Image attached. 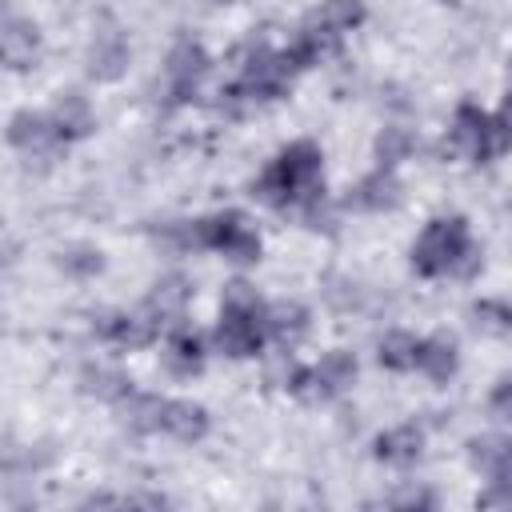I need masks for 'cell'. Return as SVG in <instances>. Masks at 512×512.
I'll list each match as a JSON object with an SVG mask.
<instances>
[{
  "label": "cell",
  "mask_w": 512,
  "mask_h": 512,
  "mask_svg": "<svg viewBox=\"0 0 512 512\" xmlns=\"http://www.w3.org/2000/svg\"><path fill=\"white\" fill-rule=\"evenodd\" d=\"M252 196L268 208H304L324 196V148L316 140L284 144L252 180Z\"/></svg>",
  "instance_id": "obj_1"
},
{
  "label": "cell",
  "mask_w": 512,
  "mask_h": 512,
  "mask_svg": "<svg viewBox=\"0 0 512 512\" xmlns=\"http://www.w3.org/2000/svg\"><path fill=\"white\" fill-rule=\"evenodd\" d=\"M412 272L424 280H440V276H472L480 268V244L472 240V228L460 212L448 216H432L412 248H408Z\"/></svg>",
  "instance_id": "obj_2"
},
{
  "label": "cell",
  "mask_w": 512,
  "mask_h": 512,
  "mask_svg": "<svg viewBox=\"0 0 512 512\" xmlns=\"http://www.w3.org/2000/svg\"><path fill=\"white\" fill-rule=\"evenodd\" d=\"M268 300L248 284L232 280L220 292V316L212 328V348L228 360H256L268 348Z\"/></svg>",
  "instance_id": "obj_3"
},
{
  "label": "cell",
  "mask_w": 512,
  "mask_h": 512,
  "mask_svg": "<svg viewBox=\"0 0 512 512\" xmlns=\"http://www.w3.org/2000/svg\"><path fill=\"white\" fill-rule=\"evenodd\" d=\"M188 244L208 248V252H220L232 264H256L260 252H264V240H260L256 224L240 208H224V212H212V216L192 220L188 224Z\"/></svg>",
  "instance_id": "obj_4"
},
{
  "label": "cell",
  "mask_w": 512,
  "mask_h": 512,
  "mask_svg": "<svg viewBox=\"0 0 512 512\" xmlns=\"http://www.w3.org/2000/svg\"><path fill=\"white\" fill-rule=\"evenodd\" d=\"M356 356L348 348H332L324 352L316 364H304V380H300V392L304 400H316V404H328V400H340L352 384H356Z\"/></svg>",
  "instance_id": "obj_5"
},
{
  "label": "cell",
  "mask_w": 512,
  "mask_h": 512,
  "mask_svg": "<svg viewBox=\"0 0 512 512\" xmlns=\"http://www.w3.org/2000/svg\"><path fill=\"white\" fill-rule=\"evenodd\" d=\"M208 72H212V56H208V48H204L200 40H176L172 52H168V60H164L168 96H172L176 104L196 100V92H200V84H204Z\"/></svg>",
  "instance_id": "obj_6"
},
{
  "label": "cell",
  "mask_w": 512,
  "mask_h": 512,
  "mask_svg": "<svg viewBox=\"0 0 512 512\" xmlns=\"http://www.w3.org/2000/svg\"><path fill=\"white\" fill-rule=\"evenodd\" d=\"M96 336H100L104 344H112V348H148V344H156V340L164 336V328H160V320L140 304L136 312H104V316L96 320Z\"/></svg>",
  "instance_id": "obj_7"
},
{
  "label": "cell",
  "mask_w": 512,
  "mask_h": 512,
  "mask_svg": "<svg viewBox=\"0 0 512 512\" xmlns=\"http://www.w3.org/2000/svg\"><path fill=\"white\" fill-rule=\"evenodd\" d=\"M8 144L20 152V156H56L60 148H68L52 124L48 112H32V108H20L12 120H8Z\"/></svg>",
  "instance_id": "obj_8"
},
{
  "label": "cell",
  "mask_w": 512,
  "mask_h": 512,
  "mask_svg": "<svg viewBox=\"0 0 512 512\" xmlns=\"http://www.w3.org/2000/svg\"><path fill=\"white\" fill-rule=\"evenodd\" d=\"M204 364H208V344H204V336H200L188 320L172 324V328L164 332V368H168L172 376L188 380V376H200Z\"/></svg>",
  "instance_id": "obj_9"
},
{
  "label": "cell",
  "mask_w": 512,
  "mask_h": 512,
  "mask_svg": "<svg viewBox=\"0 0 512 512\" xmlns=\"http://www.w3.org/2000/svg\"><path fill=\"white\" fill-rule=\"evenodd\" d=\"M212 428V416L204 404L196 400H184V396H164V408H160V432L176 444H200Z\"/></svg>",
  "instance_id": "obj_10"
},
{
  "label": "cell",
  "mask_w": 512,
  "mask_h": 512,
  "mask_svg": "<svg viewBox=\"0 0 512 512\" xmlns=\"http://www.w3.org/2000/svg\"><path fill=\"white\" fill-rule=\"evenodd\" d=\"M400 196H404V188L396 180V168L376 164L368 176L356 180V188H348V208H356V212H392L400 204Z\"/></svg>",
  "instance_id": "obj_11"
},
{
  "label": "cell",
  "mask_w": 512,
  "mask_h": 512,
  "mask_svg": "<svg viewBox=\"0 0 512 512\" xmlns=\"http://www.w3.org/2000/svg\"><path fill=\"white\" fill-rule=\"evenodd\" d=\"M0 56H4V64L12 72H28L36 64V56H40V28H36V20L8 12L4 28H0Z\"/></svg>",
  "instance_id": "obj_12"
},
{
  "label": "cell",
  "mask_w": 512,
  "mask_h": 512,
  "mask_svg": "<svg viewBox=\"0 0 512 512\" xmlns=\"http://www.w3.org/2000/svg\"><path fill=\"white\" fill-rule=\"evenodd\" d=\"M484 128H488V108H480L476 100H460L456 112H452V124H448V144H452V152L480 164Z\"/></svg>",
  "instance_id": "obj_13"
},
{
  "label": "cell",
  "mask_w": 512,
  "mask_h": 512,
  "mask_svg": "<svg viewBox=\"0 0 512 512\" xmlns=\"http://www.w3.org/2000/svg\"><path fill=\"white\" fill-rule=\"evenodd\" d=\"M372 456L388 468H412L424 456V428L420 424H392L372 440Z\"/></svg>",
  "instance_id": "obj_14"
},
{
  "label": "cell",
  "mask_w": 512,
  "mask_h": 512,
  "mask_svg": "<svg viewBox=\"0 0 512 512\" xmlns=\"http://www.w3.org/2000/svg\"><path fill=\"white\" fill-rule=\"evenodd\" d=\"M188 300H192V284H188V276L168 272V276H160V280L152 284V292H148L144 308H148V312L160 320V328L168 332L172 324H180V320H184Z\"/></svg>",
  "instance_id": "obj_15"
},
{
  "label": "cell",
  "mask_w": 512,
  "mask_h": 512,
  "mask_svg": "<svg viewBox=\"0 0 512 512\" xmlns=\"http://www.w3.org/2000/svg\"><path fill=\"white\" fill-rule=\"evenodd\" d=\"M416 372L432 384H448L456 372H460V344L452 332H432V336H420V360H416Z\"/></svg>",
  "instance_id": "obj_16"
},
{
  "label": "cell",
  "mask_w": 512,
  "mask_h": 512,
  "mask_svg": "<svg viewBox=\"0 0 512 512\" xmlns=\"http://www.w3.org/2000/svg\"><path fill=\"white\" fill-rule=\"evenodd\" d=\"M48 116H52V124H56L64 144H76V140L96 132V112H92L88 96H80V92H60L56 104L48 108Z\"/></svg>",
  "instance_id": "obj_17"
},
{
  "label": "cell",
  "mask_w": 512,
  "mask_h": 512,
  "mask_svg": "<svg viewBox=\"0 0 512 512\" xmlns=\"http://www.w3.org/2000/svg\"><path fill=\"white\" fill-rule=\"evenodd\" d=\"M312 328V312L300 300H272L268 304V340L292 352Z\"/></svg>",
  "instance_id": "obj_18"
},
{
  "label": "cell",
  "mask_w": 512,
  "mask_h": 512,
  "mask_svg": "<svg viewBox=\"0 0 512 512\" xmlns=\"http://www.w3.org/2000/svg\"><path fill=\"white\" fill-rule=\"evenodd\" d=\"M416 360H420V336L408 328H392L376 344V364L388 372H416Z\"/></svg>",
  "instance_id": "obj_19"
},
{
  "label": "cell",
  "mask_w": 512,
  "mask_h": 512,
  "mask_svg": "<svg viewBox=\"0 0 512 512\" xmlns=\"http://www.w3.org/2000/svg\"><path fill=\"white\" fill-rule=\"evenodd\" d=\"M312 20L320 28H328L332 36H348L368 20V8H364V0H324Z\"/></svg>",
  "instance_id": "obj_20"
},
{
  "label": "cell",
  "mask_w": 512,
  "mask_h": 512,
  "mask_svg": "<svg viewBox=\"0 0 512 512\" xmlns=\"http://www.w3.org/2000/svg\"><path fill=\"white\" fill-rule=\"evenodd\" d=\"M80 384H84L88 396H100V400H108V404H120V400L132 392V380H128L124 372H116V368H84Z\"/></svg>",
  "instance_id": "obj_21"
},
{
  "label": "cell",
  "mask_w": 512,
  "mask_h": 512,
  "mask_svg": "<svg viewBox=\"0 0 512 512\" xmlns=\"http://www.w3.org/2000/svg\"><path fill=\"white\" fill-rule=\"evenodd\" d=\"M472 324L488 336L512 340V304L508 300H476L472 304Z\"/></svg>",
  "instance_id": "obj_22"
},
{
  "label": "cell",
  "mask_w": 512,
  "mask_h": 512,
  "mask_svg": "<svg viewBox=\"0 0 512 512\" xmlns=\"http://www.w3.org/2000/svg\"><path fill=\"white\" fill-rule=\"evenodd\" d=\"M412 148H416V136H412L408 128H400V124H392V128H384V132L376 136V164L396 168L400 160L412 156Z\"/></svg>",
  "instance_id": "obj_23"
},
{
  "label": "cell",
  "mask_w": 512,
  "mask_h": 512,
  "mask_svg": "<svg viewBox=\"0 0 512 512\" xmlns=\"http://www.w3.org/2000/svg\"><path fill=\"white\" fill-rule=\"evenodd\" d=\"M504 152H512V112L496 108V112H488V128H484V152H480V164L500 160Z\"/></svg>",
  "instance_id": "obj_24"
},
{
  "label": "cell",
  "mask_w": 512,
  "mask_h": 512,
  "mask_svg": "<svg viewBox=\"0 0 512 512\" xmlns=\"http://www.w3.org/2000/svg\"><path fill=\"white\" fill-rule=\"evenodd\" d=\"M124 60H128V48H124L120 40H100V44H92V76L112 80V76H120Z\"/></svg>",
  "instance_id": "obj_25"
},
{
  "label": "cell",
  "mask_w": 512,
  "mask_h": 512,
  "mask_svg": "<svg viewBox=\"0 0 512 512\" xmlns=\"http://www.w3.org/2000/svg\"><path fill=\"white\" fill-rule=\"evenodd\" d=\"M60 268L72 276H96L104 268V256H100V248H72L68 256H60Z\"/></svg>",
  "instance_id": "obj_26"
},
{
  "label": "cell",
  "mask_w": 512,
  "mask_h": 512,
  "mask_svg": "<svg viewBox=\"0 0 512 512\" xmlns=\"http://www.w3.org/2000/svg\"><path fill=\"white\" fill-rule=\"evenodd\" d=\"M488 412H492V420H508V424H512V372H504V376L492 384V392H488Z\"/></svg>",
  "instance_id": "obj_27"
},
{
  "label": "cell",
  "mask_w": 512,
  "mask_h": 512,
  "mask_svg": "<svg viewBox=\"0 0 512 512\" xmlns=\"http://www.w3.org/2000/svg\"><path fill=\"white\" fill-rule=\"evenodd\" d=\"M504 112H512V64H508V80H504Z\"/></svg>",
  "instance_id": "obj_28"
},
{
  "label": "cell",
  "mask_w": 512,
  "mask_h": 512,
  "mask_svg": "<svg viewBox=\"0 0 512 512\" xmlns=\"http://www.w3.org/2000/svg\"><path fill=\"white\" fill-rule=\"evenodd\" d=\"M508 480H512V436H508Z\"/></svg>",
  "instance_id": "obj_29"
},
{
  "label": "cell",
  "mask_w": 512,
  "mask_h": 512,
  "mask_svg": "<svg viewBox=\"0 0 512 512\" xmlns=\"http://www.w3.org/2000/svg\"><path fill=\"white\" fill-rule=\"evenodd\" d=\"M440 4H460V0H440Z\"/></svg>",
  "instance_id": "obj_30"
},
{
  "label": "cell",
  "mask_w": 512,
  "mask_h": 512,
  "mask_svg": "<svg viewBox=\"0 0 512 512\" xmlns=\"http://www.w3.org/2000/svg\"><path fill=\"white\" fill-rule=\"evenodd\" d=\"M216 4H228V0H216Z\"/></svg>",
  "instance_id": "obj_31"
}]
</instances>
